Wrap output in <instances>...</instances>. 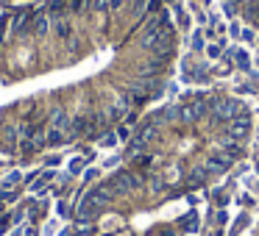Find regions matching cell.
Returning <instances> with one entry per match:
<instances>
[{
	"label": "cell",
	"instance_id": "7c38bea8",
	"mask_svg": "<svg viewBox=\"0 0 259 236\" xmlns=\"http://www.w3.org/2000/svg\"><path fill=\"white\" fill-rule=\"evenodd\" d=\"M206 56L212 58V62H218V58L223 56V53H220V45H206Z\"/></svg>",
	"mask_w": 259,
	"mask_h": 236
},
{
	"label": "cell",
	"instance_id": "ffe728a7",
	"mask_svg": "<svg viewBox=\"0 0 259 236\" xmlns=\"http://www.w3.org/2000/svg\"><path fill=\"white\" fill-rule=\"evenodd\" d=\"M59 236H73V230H70V228H64V230H59Z\"/></svg>",
	"mask_w": 259,
	"mask_h": 236
},
{
	"label": "cell",
	"instance_id": "3957f363",
	"mask_svg": "<svg viewBox=\"0 0 259 236\" xmlns=\"http://www.w3.org/2000/svg\"><path fill=\"white\" fill-rule=\"evenodd\" d=\"M70 142V136H67V131H56V128H51L45 134V145L48 147H62V145H67Z\"/></svg>",
	"mask_w": 259,
	"mask_h": 236
},
{
	"label": "cell",
	"instance_id": "d6986e66",
	"mask_svg": "<svg viewBox=\"0 0 259 236\" xmlns=\"http://www.w3.org/2000/svg\"><path fill=\"white\" fill-rule=\"evenodd\" d=\"M6 230H9V222H0V236L6 233Z\"/></svg>",
	"mask_w": 259,
	"mask_h": 236
},
{
	"label": "cell",
	"instance_id": "52a82bcc",
	"mask_svg": "<svg viewBox=\"0 0 259 236\" xmlns=\"http://www.w3.org/2000/svg\"><path fill=\"white\" fill-rule=\"evenodd\" d=\"M248 222H251V219H248V214H240V217H237V222H234V225H231V230H229V233H231V236H237V233H242V230H245V228H248Z\"/></svg>",
	"mask_w": 259,
	"mask_h": 236
},
{
	"label": "cell",
	"instance_id": "4fadbf2b",
	"mask_svg": "<svg viewBox=\"0 0 259 236\" xmlns=\"http://www.w3.org/2000/svg\"><path fill=\"white\" fill-rule=\"evenodd\" d=\"M56 230H59V222H56V219H53V222H48L45 228H42V233H45V236H53V233H56Z\"/></svg>",
	"mask_w": 259,
	"mask_h": 236
},
{
	"label": "cell",
	"instance_id": "30bf717a",
	"mask_svg": "<svg viewBox=\"0 0 259 236\" xmlns=\"http://www.w3.org/2000/svg\"><path fill=\"white\" fill-rule=\"evenodd\" d=\"M117 134H103L101 136V147H114V145H117Z\"/></svg>",
	"mask_w": 259,
	"mask_h": 236
},
{
	"label": "cell",
	"instance_id": "e0dca14e",
	"mask_svg": "<svg viewBox=\"0 0 259 236\" xmlns=\"http://www.w3.org/2000/svg\"><path fill=\"white\" fill-rule=\"evenodd\" d=\"M242 39L251 42V39H253V31H251V28H245V31H242Z\"/></svg>",
	"mask_w": 259,
	"mask_h": 236
},
{
	"label": "cell",
	"instance_id": "9a60e30c",
	"mask_svg": "<svg viewBox=\"0 0 259 236\" xmlns=\"http://www.w3.org/2000/svg\"><path fill=\"white\" fill-rule=\"evenodd\" d=\"M192 47H195V50H201V47H203V39H201V34H195V36H192Z\"/></svg>",
	"mask_w": 259,
	"mask_h": 236
},
{
	"label": "cell",
	"instance_id": "5bb4252c",
	"mask_svg": "<svg viewBox=\"0 0 259 236\" xmlns=\"http://www.w3.org/2000/svg\"><path fill=\"white\" fill-rule=\"evenodd\" d=\"M128 136H131V131L125 128V125H120V128H117V139L120 142H128Z\"/></svg>",
	"mask_w": 259,
	"mask_h": 236
},
{
	"label": "cell",
	"instance_id": "8fae6325",
	"mask_svg": "<svg viewBox=\"0 0 259 236\" xmlns=\"http://www.w3.org/2000/svg\"><path fill=\"white\" fill-rule=\"evenodd\" d=\"M56 214H59V217H70V214H73V208H70V203L59 200V203H56Z\"/></svg>",
	"mask_w": 259,
	"mask_h": 236
},
{
	"label": "cell",
	"instance_id": "2e32d148",
	"mask_svg": "<svg viewBox=\"0 0 259 236\" xmlns=\"http://www.w3.org/2000/svg\"><path fill=\"white\" fill-rule=\"evenodd\" d=\"M117 161H120V158H117V156H109V158H106V161H103V167H117Z\"/></svg>",
	"mask_w": 259,
	"mask_h": 236
},
{
	"label": "cell",
	"instance_id": "5b68a950",
	"mask_svg": "<svg viewBox=\"0 0 259 236\" xmlns=\"http://www.w3.org/2000/svg\"><path fill=\"white\" fill-rule=\"evenodd\" d=\"M84 169H87V156L70 158V164H67V172L70 175H84Z\"/></svg>",
	"mask_w": 259,
	"mask_h": 236
},
{
	"label": "cell",
	"instance_id": "44dd1931",
	"mask_svg": "<svg viewBox=\"0 0 259 236\" xmlns=\"http://www.w3.org/2000/svg\"><path fill=\"white\" fill-rule=\"evenodd\" d=\"M23 233H25V230H23V228H17V230H12L9 236H23Z\"/></svg>",
	"mask_w": 259,
	"mask_h": 236
},
{
	"label": "cell",
	"instance_id": "7a4b0ae2",
	"mask_svg": "<svg viewBox=\"0 0 259 236\" xmlns=\"http://www.w3.org/2000/svg\"><path fill=\"white\" fill-rule=\"evenodd\" d=\"M231 62H234L237 64V70H242V73H248V70H251V58H248V53L245 50H242V47H231Z\"/></svg>",
	"mask_w": 259,
	"mask_h": 236
},
{
	"label": "cell",
	"instance_id": "6da1fadb",
	"mask_svg": "<svg viewBox=\"0 0 259 236\" xmlns=\"http://www.w3.org/2000/svg\"><path fill=\"white\" fill-rule=\"evenodd\" d=\"M53 178H56V172H53V169H45V172L36 175L34 184H28V189L34 192V195H42V189H48V184H51Z\"/></svg>",
	"mask_w": 259,
	"mask_h": 236
},
{
	"label": "cell",
	"instance_id": "277c9868",
	"mask_svg": "<svg viewBox=\"0 0 259 236\" xmlns=\"http://www.w3.org/2000/svg\"><path fill=\"white\" fill-rule=\"evenodd\" d=\"M20 181H23V172H20V169H12V172L6 175V178L0 181V192H12L14 186L20 184Z\"/></svg>",
	"mask_w": 259,
	"mask_h": 236
},
{
	"label": "cell",
	"instance_id": "9c48e42d",
	"mask_svg": "<svg viewBox=\"0 0 259 236\" xmlns=\"http://www.w3.org/2000/svg\"><path fill=\"white\" fill-rule=\"evenodd\" d=\"M98 178H101V169H98V167H87L84 169V181H87V184H92V181H98Z\"/></svg>",
	"mask_w": 259,
	"mask_h": 236
},
{
	"label": "cell",
	"instance_id": "8992f818",
	"mask_svg": "<svg viewBox=\"0 0 259 236\" xmlns=\"http://www.w3.org/2000/svg\"><path fill=\"white\" fill-rule=\"evenodd\" d=\"M70 123H73V117H67L64 111H56V114H53V125H51V128H56V131H70Z\"/></svg>",
	"mask_w": 259,
	"mask_h": 236
},
{
	"label": "cell",
	"instance_id": "ac0fdd59",
	"mask_svg": "<svg viewBox=\"0 0 259 236\" xmlns=\"http://www.w3.org/2000/svg\"><path fill=\"white\" fill-rule=\"evenodd\" d=\"M14 136H17V131H14V128H6V139L14 142Z\"/></svg>",
	"mask_w": 259,
	"mask_h": 236
},
{
	"label": "cell",
	"instance_id": "ba28073f",
	"mask_svg": "<svg viewBox=\"0 0 259 236\" xmlns=\"http://www.w3.org/2000/svg\"><path fill=\"white\" fill-rule=\"evenodd\" d=\"M48 28H51V20L45 17V14H39V17L34 20V34H48Z\"/></svg>",
	"mask_w": 259,
	"mask_h": 236
},
{
	"label": "cell",
	"instance_id": "7402d4cb",
	"mask_svg": "<svg viewBox=\"0 0 259 236\" xmlns=\"http://www.w3.org/2000/svg\"><path fill=\"white\" fill-rule=\"evenodd\" d=\"M256 42H259V36H256Z\"/></svg>",
	"mask_w": 259,
	"mask_h": 236
}]
</instances>
